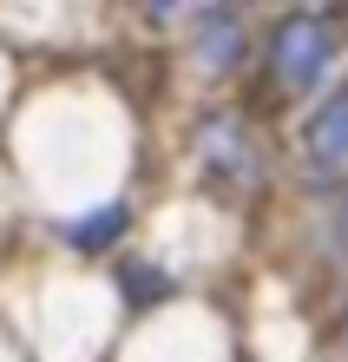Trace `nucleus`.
<instances>
[{"instance_id":"f257e3e1","label":"nucleus","mask_w":348,"mask_h":362,"mask_svg":"<svg viewBox=\"0 0 348 362\" xmlns=\"http://www.w3.org/2000/svg\"><path fill=\"white\" fill-rule=\"evenodd\" d=\"M335 47H342L335 20L289 13V20H276V33H270V73L289 93H316L322 79H329V66H335Z\"/></svg>"},{"instance_id":"f03ea898","label":"nucleus","mask_w":348,"mask_h":362,"mask_svg":"<svg viewBox=\"0 0 348 362\" xmlns=\"http://www.w3.org/2000/svg\"><path fill=\"white\" fill-rule=\"evenodd\" d=\"M302 158H309L316 178H342L348 172V86L309 119V132H302Z\"/></svg>"},{"instance_id":"7ed1b4c3","label":"nucleus","mask_w":348,"mask_h":362,"mask_svg":"<svg viewBox=\"0 0 348 362\" xmlns=\"http://www.w3.org/2000/svg\"><path fill=\"white\" fill-rule=\"evenodd\" d=\"M191 53H198L204 73H230L236 59H244V20H236L230 0H217V7L198 20V40H191Z\"/></svg>"},{"instance_id":"20e7f679","label":"nucleus","mask_w":348,"mask_h":362,"mask_svg":"<svg viewBox=\"0 0 348 362\" xmlns=\"http://www.w3.org/2000/svg\"><path fill=\"white\" fill-rule=\"evenodd\" d=\"M125 218H132L125 204H92L85 218L66 224V244H73V250H105V244H119V238H125Z\"/></svg>"},{"instance_id":"39448f33","label":"nucleus","mask_w":348,"mask_h":362,"mask_svg":"<svg viewBox=\"0 0 348 362\" xmlns=\"http://www.w3.org/2000/svg\"><path fill=\"white\" fill-rule=\"evenodd\" d=\"M151 264H125V290H132L138 296V303H145V296H171V276H145Z\"/></svg>"},{"instance_id":"423d86ee","label":"nucleus","mask_w":348,"mask_h":362,"mask_svg":"<svg viewBox=\"0 0 348 362\" xmlns=\"http://www.w3.org/2000/svg\"><path fill=\"white\" fill-rule=\"evenodd\" d=\"M138 7H145L151 20H171V13H178V7H184V0H138Z\"/></svg>"},{"instance_id":"0eeeda50","label":"nucleus","mask_w":348,"mask_h":362,"mask_svg":"<svg viewBox=\"0 0 348 362\" xmlns=\"http://www.w3.org/2000/svg\"><path fill=\"white\" fill-rule=\"evenodd\" d=\"M335 238H342V250H348V198H342V224H335Z\"/></svg>"}]
</instances>
